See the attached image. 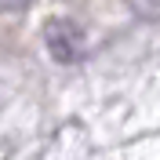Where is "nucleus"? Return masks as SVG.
Masks as SVG:
<instances>
[{"label":"nucleus","instance_id":"obj_1","mask_svg":"<svg viewBox=\"0 0 160 160\" xmlns=\"http://www.w3.org/2000/svg\"><path fill=\"white\" fill-rule=\"evenodd\" d=\"M44 40H48V51L55 55V62H80L84 58V29L69 18H51L48 29H44Z\"/></svg>","mask_w":160,"mask_h":160}]
</instances>
